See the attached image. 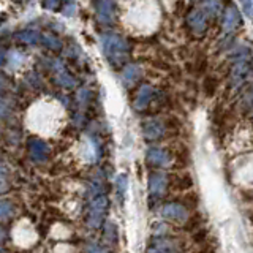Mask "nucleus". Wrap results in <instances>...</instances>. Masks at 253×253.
I'll use <instances>...</instances> for the list:
<instances>
[{"mask_svg":"<svg viewBox=\"0 0 253 253\" xmlns=\"http://www.w3.org/2000/svg\"><path fill=\"white\" fill-rule=\"evenodd\" d=\"M108 212V200L105 196H98L90 203L89 215H87V226L92 229H97L101 226L105 215Z\"/></svg>","mask_w":253,"mask_h":253,"instance_id":"f257e3e1","label":"nucleus"},{"mask_svg":"<svg viewBox=\"0 0 253 253\" xmlns=\"http://www.w3.org/2000/svg\"><path fill=\"white\" fill-rule=\"evenodd\" d=\"M239 26H241V13L233 3H229L226 6V10H225V18H223V32H225V35H231Z\"/></svg>","mask_w":253,"mask_h":253,"instance_id":"f03ea898","label":"nucleus"},{"mask_svg":"<svg viewBox=\"0 0 253 253\" xmlns=\"http://www.w3.org/2000/svg\"><path fill=\"white\" fill-rule=\"evenodd\" d=\"M162 215L165 218H168L171 221H177V223H184V221L188 218V212L182 204L177 203H169L166 204L162 209Z\"/></svg>","mask_w":253,"mask_h":253,"instance_id":"7ed1b4c3","label":"nucleus"},{"mask_svg":"<svg viewBox=\"0 0 253 253\" xmlns=\"http://www.w3.org/2000/svg\"><path fill=\"white\" fill-rule=\"evenodd\" d=\"M250 59V57H249ZM249 59H242V60H237V63L233 68V73H231V79H233V85H239L245 81V78L250 75V60Z\"/></svg>","mask_w":253,"mask_h":253,"instance_id":"20e7f679","label":"nucleus"},{"mask_svg":"<svg viewBox=\"0 0 253 253\" xmlns=\"http://www.w3.org/2000/svg\"><path fill=\"white\" fill-rule=\"evenodd\" d=\"M146 253H177V244L171 239H155Z\"/></svg>","mask_w":253,"mask_h":253,"instance_id":"39448f33","label":"nucleus"},{"mask_svg":"<svg viewBox=\"0 0 253 253\" xmlns=\"http://www.w3.org/2000/svg\"><path fill=\"white\" fill-rule=\"evenodd\" d=\"M168 185V179H166L165 174H154L149 179V190L152 196H162Z\"/></svg>","mask_w":253,"mask_h":253,"instance_id":"423d86ee","label":"nucleus"},{"mask_svg":"<svg viewBox=\"0 0 253 253\" xmlns=\"http://www.w3.org/2000/svg\"><path fill=\"white\" fill-rule=\"evenodd\" d=\"M147 160L157 166H166L169 163V155L162 149H150L147 152Z\"/></svg>","mask_w":253,"mask_h":253,"instance_id":"0eeeda50","label":"nucleus"},{"mask_svg":"<svg viewBox=\"0 0 253 253\" xmlns=\"http://www.w3.org/2000/svg\"><path fill=\"white\" fill-rule=\"evenodd\" d=\"M190 26L193 27V30L196 32H204L208 22H206V11H193L192 16H190Z\"/></svg>","mask_w":253,"mask_h":253,"instance_id":"6e6552de","label":"nucleus"},{"mask_svg":"<svg viewBox=\"0 0 253 253\" xmlns=\"http://www.w3.org/2000/svg\"><path fill=\"white\" fill-rule=\"evenodd\" d=\"M163 133V126L158 124V122H150L146 128V136L150 139H155V138H160Z\"/></svg>","mask_w":253,"mask_h":253,"instance_id":"1a4fd4ad","label":"nucleus"},{"mask_svg":"<svg viewBox=\"0 0 253 253\" xmlns=\"http://www.w3.org/2000/svg\"><path fill=\"white\" fill-rule=\"evenodd\" d=\"M13 213V206L8 201H0V220L10 217Z\"/></svg>","mask_w":253,"mask_h":253,"instance_id":"9d476101","label":"nucleus"},{"mask_svg":"<svg viewBox=\"0 0 253 253\" xmlns=\"http://www.w3.org/2000/svg\"><path fill=\"white\" fill-rule=\"evenodd\" d=\"M242 11L249 19H253V0H241Z\"/></svg>","mask_w":253,"mask_h":253,"instance_id":"9b49d317","label":"nucleus"},{"mask_svg":"<svg viewBox=\"0 0 253 253\" xmlns=\"http://www.w3.org/2000/svg\"><path fill=\"white\" fill-rule=\"evenodd\" d=\"M204 8V11H208L209 14H215L218 11V0H206Z\"/></svg>","mask_w":253,"mask_h":253,"instance_id":"f8f14e48","label":"nucleus"},{"mask_svg":"<svg viewBox=\"0 0 253 253\" xmlns=\"http://www.w3.org/2000/svg\"><path fill=\"white\" fill-rule=\"evenodd\" d=\"M87 253H109V252L106 249H103L101 245L92 242V244L87 245Z\"/></svg>","mask_w":253,"mask_h":253,"instance_id":"ddd939ff","label":"nucleus"},{"mask_svg":"<svg viewBox=\"0 0 253 253\" xmlns=\"http://www.w3.org/2000/svg\"><path fill=\"white\" fill-rule=\"evenodd\" d=\"M117 187H119V193L124 198L125 195V190H126V176H121L117 180Z\"/></svg>","mask_w":253,"mask_h":253,"instance_id":"4468645a","label":"nucleus"},{"mask_svg":"<svg viewBox=\"0 0 253 253\" xmlns=\"http://www.w3.org/2000/svg\"><path fill=\"white\" fill-rule=\"evenodd\" d=\"M247 103H249V109H250V114L253 119V85L250 87V90L247 93Z\"/></svg>","mask_w":253,"mask_h":253,"instance_id":"2eb2a0df","label":"nucleus"},{"mask_svg":"<svg viewBox=\"0 0 253 253\" xmlns=\"http://www.w3.org/2000/svg\"><path fill=\"white\" fill-rule=\"evenodd\" d=\"M3 177H5V169L0 168V182H3Z\"/></svg>","mask_w":253,"mask_h":253,"instance_id":"dca6fc26","label":"nucleus"},{"mask_svg":"<svg viewBox=\"0 0 253 253\" xmlns=\"http://www.w3.org/2000/svg\"><path fill=\"white\" fill-rule=\"evenodd\" d=\"M2 239H3V233L0 231V253H2Z\"/></svg>","mask_w":253,"mask_h":253,"instance_id":"f3484780","label":"nucleus"}]
</instances>
